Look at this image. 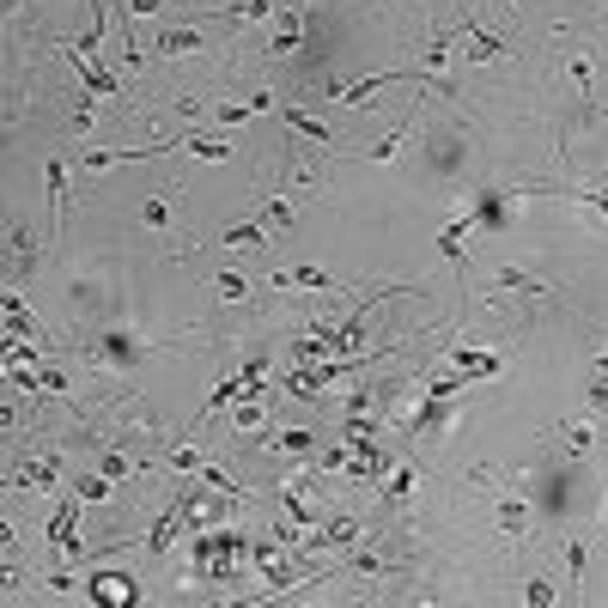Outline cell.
<instances>
[{"label":"cell","mask_w":608,"mask_h":608,"mask_svg":"<svg viewBox=\"0 0 608 608\" xmlns=\"http://www.w3.org/2000/svg\"><path fill=\"white\" fill-rule=\"evenodd\" d=\"M590 402H596V408H608V365L596 371V384H590Z\"/></svg>","instance_id":"obj_34"},{"label":"cell","mask_w":608,"mask_h":608,"mask_svg":"<svg viewBox=\"0 0 608 608\" xmlns=\"http://www.w3.org/2000/svg\"><path fill=\"white\" fill-rule=\"evenodd\" d=\"M43 183H49V238H55L61 207H67V159H49V165H43Z\"/></svg>","instance_id":"obj_12"},{"label":"cell","mask_w":608,"mask_h":608,"mask_svg":"<svg viewBox=\"0 0 608 608\" xmlns=\"http://www.w3.org/2000/svg\"><path fill=\"white\" fill-rule=\"evenodd\" d=\"M80 511H86V499L73 493V499H61V511L49 517V554H55V560H86V548H80Z\"/></svg>","instance_id":"obj_1"},{"label":"cell","mask_w":608,"mask_h":608,"mask_svg":"<svg viewBox=\"0 0 608 608\" xmlns=\"http://www.w3.org/2000/svg\"><path fill=\"white\" fill-rule=\"evenodd\" d=\"M548 438H554L560 450H572V456H590V450H596V432H590L584 420H578V426H554Z\"/></svg>","instance_id":"obj_20"},{"label":"cell","mask_w":608,"mask_h":608,"mask_svg":"<svg viewBox=\"0 0 608 608\" xmlns=\"http://www.w3.org/2000/svg\"><path fill=\"white\" fill-rule=\"evenodd\" d=\"M493 280H499L505 292H523V298H548V286H542L536 274H523V268H499Z\"/></svg>","instance_id":"obj_24"},{"label":"cell","mask_w":608,"mask_h":608,"mask_svg":"<svg viewBox=\"0 0 608 608\" xmlns=\"http://www.w3.org/2000/svg\"><path fill=\"white\" fill-rule=\"evenodd\" d=\"M566 80H572V98H590V80H596L590 49H572V55H566Z\"/></svg>","instance_id":"obj_17"},{"label":"cell","mask_w":608,"mask_h":608,"mask_svg":"<svg viewBox=\"0 0 608 608\" xmlns=\"http://www.w3.org/2000/svg\"><path fill=\"white\" fill-rule=\"evenodd\" d=\"M61 55L73 61V73H80V86H86L92 98H122V80H116V73H110L98 55H86L80 43H61Z\"/></svg>","instance_id":"obj_3"},{"label":"cell","mask_w":608,"mask_h":608,"mask_svg":"<svg viewBox=\"0 0 608 608\" xmlns=\"http://www.w3.org/2000/svg\"><path fill=\"white\" fill-rule=\"evenodd\" d=\"M86 596L104 602V608H122V602H140V584L122 578V572H98V566H86Z\"/></svg>","instance_id":"obj_4"},{"label":"cell","mask_w":608,"mask_h":608,"mask_svg":"<svg viewBox=\"0 0 608 608\" xmlns=\"http://www.w3.org/2000/svg\"><path fill=\"white\" fill-rule=\"evenodd\" d=\"M499 536H529V505L523 499H499Z\"/></svg>","instance_id":"obj_21"},{"label":"cell","mask_w":608,"mask_h":608,"mask_svg":"<svg viewBox=\"0 0 608 608\" xmlns=\"http://www.w3.org/2000/svg\"><path fill=\"white\" fill-rule=\"evenodd\" d=\"M183 152H189V159H207V165H225V159H232V140H207V134H183Z\"/></svg>","instance_id":"obj_16"},{"label":"cell","mask_w":608,"mask_h":608,"mask_svg":"<svg viewBox=\"0 0 608 608\" xmlns=\"http://www.w3.org/2000/svg\"><path fill=\"white\" fill-rule=\"evenodd\" d=\"M73 493H80V499H86V505H104V499H110V493H116V481H110V475H104V469H98V475H80V481H73Z\"/></svg>","instance_id":"obj_25"},{"label":"cell","mask_w":608,"mask_h":608,"mask_svg":"<svg viewBox=\"0 0 608 608\" xmlns=\"http://www.w3.org/2000/svg\"><path fill=\"white\" fill-rule=\"evenodd\" d=\"M408 128H414V110H408V116H402V122H396V128H390L384 140H377V146L365 152V159H377V165H390V159H396V152H402V140H408Z\"/></svg>","instance_id":"obj_22"},{"label":"cell","mask_w":608,"mask_h":608,"mask_svg":"<svg viewBox=\"0 0 608 608\" xmlns=\"http://www.w3.org/2000/svg\"><path fill=\"white\" fill-rule=\"evenodd\" d=\"M171 469H177V475H201V469H207V456H201L195 444H177V450H171Z\"/></svg>","instance_id":"obj_27"},{"label":"cell","mask_w":608,"mask_h":608,"mask_svg":"<svg viewBox=\"0 0 608 608\" xmlns=\"http://www.w3.org/2000/svg\"><path fill=\"white\" fill-rule=\"evenodd\" d=\"M268 444H274V450H286V456H304V450L317 444V432H304V426H274V432H268Z\"/></svg>","instance_id":"obj_23"},{"label":"cell","mask_w":608,"mask_h":608,"mask_svg":"<svg viewBox=\"0 0 608 608\" xmlns=\"http://www.w3.org/2000/svg\"><path fill=\"white\" fill-rule=\"evenodd\" d=\"M165 0H122V19H146V13H159Z\"/></svg>","instance_id":"obj_33"},{"label":"cell","mask_w":608,"mask_h":608,"mask_svg":"<svg viewBox=\"0 0 608 608\" xmlns=\"http://www.w3.org/2000/svg\"><path fill=\"white\" fill-rule=\"evenodd\" d=\"M274 104H280V98H274V92H256V98H238V104H219V110H213V116H219V122H225V128H238V122H250V116H268V110H274Z\"/></svg>","instance_id":"obj_11"},{"label":"cell","mask_w":608,"mask_h":608,"mask_svg":"<svg viewBox=\"0 0 608 608\" xmlns=\"http://www.w3.org/2000/svg\"><path fill=\"white\" fill-rule=\"evenodd\" d=\"M481 232V225H475V213H456L450 225H444V232H438V256L456 268V280H463L469 286V238Z\"/></svg>","instance_id":"obj_2"},{"label":"cell","mask_w":608,"mask_h":608,"mask_svg":"<svg viewBox=\"0 0 608 608\" xmlns=\"http://www.w3.org/2000/svg\"><path fill=\"white\" fill-rule=\"evenodd\" d=\"M566 566H572V602H578V596H584V590H578V584H584V536L566 542Z\"/></svg>","instance_id":"obj_28"},{"label":"cell","mask_w":608,"mask_h":608,"mask_svg":"<svg viewBox=\"0 0 608 608\" xmlns=\"http://www.w3.org/2000/svg\"><path fill=\"white\" fill-rule=\"evenodd\" d=\"M213 292H219V298H225V304H244V298H250V292H244V280H238V274H232V268H225V274H219V280H213Z\"/></svg>","instance_id":"obj_29"},{"label":"cell","mask_w":608,"mask_h":608,"mask_svg":"<svg viewBox=\"0 0 608 608\" xmlns=\"http://www.w3.org/2000/svg\"><path fill=\"white\" fill-rule=\"evenodd\" d=\"M262 225H268V232H292V225H298V207L286 201V195H268L262 201V213H256Z\"/></svg>","instance_id":"obj_18"},{"label":"cell","mask_w":608,"mask_h":608,"mask_svg":"<svg viewBox=\"0 0 608 608\" xmlns=\"http://www.w3.org/2000/svg\"><path fill=\"white\" fill-rule=\"evenodd\" d=\"M140 219L152 225V232H165V225H171V201H159V195H152V201L140 207Z\"/></svg>","instance_id":"obj_30"},{"label":"cell","mask_w":608,"mask_h":608,"mask_svg":"<svg viewBox=\"0 0 608 608\" xmlns=\"http://www.w3.org/2000/svg\"><path fill=\"white\" fill-rule=\"evenodd\" d=\"M523 596L536 602V608H554V584H548V578H529V584H523Z\"/></svg>","instance_id":"obj_32"},{"label":"cell","mask_w":608,"mask_h":608,"mask_svg":"<svg viewBox=\"0 0 608 608\" xmlns=\"http://www.w3.org/2000/svg\"><path fill=\"white\" fill-rule=\"evenodd\" d=\"M280 286H311V292H347L335 274H323V268H274V292Z\"/></svg>","instance_id":"obj_9"},{"label":"cell","mask_w":608,"mask_h":608,"mask_svg":"<svg viewBox=\"0 0 608 608\" xmlns=\"http://www.w3.org/2000/svg\"><path fill=\"white\" fill-rule=\"evenodd\" d=\"M37 274V244H31V225H13V286H25Z\"/></svg>","instance_id":"obj_15"},{"label":"cell","mask_w":608,"mask_h":608,"mask_svg":"<svg viewBox=\"0 0 608 608\" xmlns=\"http://www.w3.org/2000/svg\"><path fill=\"white\" fill-rule=\"evenodd\" d=\"M55 481H61V456H55V450L31 456V463L13 475V487H19V493H55Z\"/></svg>","instance_id":"obj_6"},{"label":"cell","mask_w":608,"mask_h":608,"mask_svg":"<svg viewBox=\"0 0 608 608\" xmlns=\"http://www.w3.org/2000/svg\"><path fill=\"white\" fill-rule=\"evenodd\" d=\"M298 43H304V7H298V0H286V13L274 25V55H298Z\"/></svg>","instance_id":"obj_10"},{"label":"cell","mask_w":608,"mask_h":608,"mask_svg":"<svg viewBox=\"0 0 608 608\" xmlns=\"http://www.w3.org/2000/svg\"><path fill=\"white\" fill-rule=\"evenodd\" d=\"M450 365L463 371V377H499L505 371V359L487 353V347H450Z\"/></svg>","instance_id":"obj_7"},{"label":"cell","mask_w":608,"mask_h":608,"mask_svg":"<svg viewBox=\"0 0 608 608\" xmlns=\"http://www.w3.org/2000/svg\"><path fill=\"white\" fill-rule=\"evenodd\" d=\"M347 572H359V578H402L408 566H402V560H384V554H371V548H353Z\"/></svg>","instance_id":"obj_14"},{"label":"cell","mask_w":608,"mask_h":608,"mask_svg":"<svg viewBox=\"0 0 608 608\" xmlns=\"http://www.w3.org/2000/svg\"><path fill=\"white\" fill-rule=\"evenodd\" d=\"M262 238H268V225H262V219H244V225H232V232H225V250L256 256V250H262Z\"/></svg>","instance_id":"obj_19"},{"label":"cell","mask_w":608,"mask_h":608,"mask_svg":"<svg viewBox=\"0 0 608 608\" xmlns=\"http://www.w3.org/2000/svg\"><path fill=\"white\" fill-rule=\"evenodd\" d=\"M280 122H286L298 140H311V146H335V134H329L317 116H304V110H292V104H280Z\"/></svg>","instance_id":"obj_13"},{"label":"cell","mask_w":608,"mask_h":608,"mask_svg":"<svg viewBox=\"0 0 608 608\" xmlns=\"http://www.w3.org/2000/svg\"><path fill=\"white\" fill-rule=\"evenodd\" d=\"M201 25H207V19H201V13H189L183 25H165L152 49H159V55H171V61H177V55H201V49H207V43H201Z\"/></svg>","instance_id":"obj_5"},{"label":"cell","mask_w":608,"mask_h":608,"mask_svg":"<svg viewBox=\"0 0 608 608\" xmlns=\"http://www.w3.org/2000/svg\"><path fill=\"white\" fill-rule=\"evenodd\" d=\"M414 487H420V475H414V469H396V475H390V487H384V505H408V499H414Z\"/></svg>","instance_id":"obj_26"},{"label":"cell","mask_w":608,"mask_h":608,"mask_svg":"<svg viewBox=\"0 0 608 608\" xmlns=\"http://www.w3.org/2000/svg\"><path fill=\"white\" fill-rule=\"evenodd\" d=\"M463 43H469V49H463L469 61H505V55H511V43H499V37L481 31L475 19H463Z\"/></svg>","instance_id":"obj_8"},{"label":"cell","mask_w":608,"mask_h":608,"mask_svg":"<svg viewBox=\"0 0 608 608\" xmlns=\"http://www.w3.org/2000/svg\"><path fill=\"white\" fill-rule=\"evenodd\" d=\"M104 475H110V481H128V475H134V463H128L122 450H104Z\"/></svg>","instance_id":"obj_31"}]
</instances>
